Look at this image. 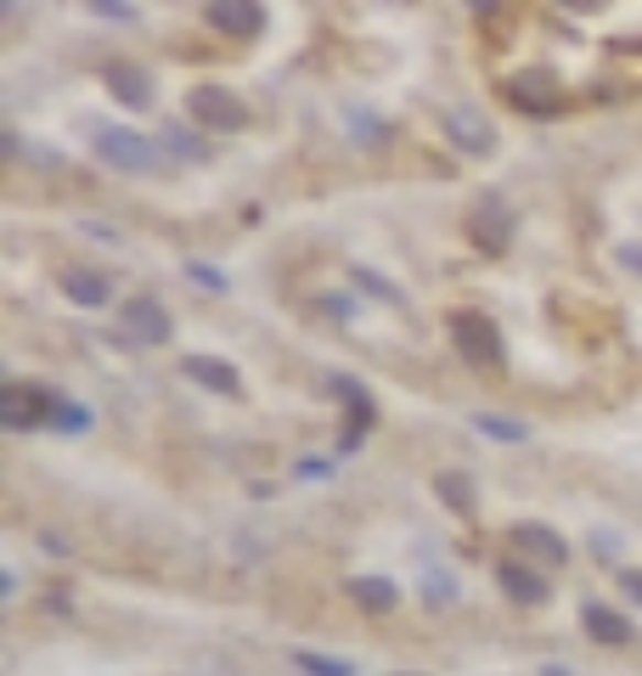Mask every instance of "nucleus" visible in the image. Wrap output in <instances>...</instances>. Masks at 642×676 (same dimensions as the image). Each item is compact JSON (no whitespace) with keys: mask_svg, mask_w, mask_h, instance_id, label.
Here are the masks:
<instances>
[{"mask_svg":"<svg viewBox=\"0 0 642 676\" xmlns=\"http://www.w3.org/2000/svg\"><path fill=\"white\" fill-rule=\"evenodd\" d=\"M446 332H451V345L468 367L490 372V367H502V327L490 321L485 310H451L446 316Z\"/></svg>","mask_w":642,"mask_h":676,"instance_id":"1","label":"nucleus"},{"mask_svg":"<svg viewBox=\"0 0 642 676\" xmlns=\"http://www.w3.org/2000/svg\"><path fill=\"white\" fill-rule=\"evenodd\" d=\"M513 237H519V215H513V204L508 198H479L474 209H468V243L479 249V254H508L513 249Z\"/></svg>","mask_w":642,"mask_h":676,"instance_id":"2","label":"nucleus"},{"mask_svg":"<svg viewBox=\"0 0 642 676\" xmlns=\"http://www.w3.org/2000/svg\"><path fill=\"white\" fill-rule=\"evenodd\" d=\"M508 102L530 119H558L564 113V85H558L553 68H524V74L508 79Z\"/></svg>","mask_w":642,"mask_h":676,"instance_id":"3","label":"nucleus"},{"mask_svg":"<svg viewBox=\"0 0 642 676\" xmlns=\"http://www.w3.org/2000/svg\"><path fill=\"white\" fill-rule=\"evenodd\" d=\"M57 406L63 401L52 390H40V383H7V390H0V423H7L12 434H29L40 423H52Z\"/></svg>","mask_w":642,"mask_h":676,"instance_id":"4","label":"nucleus"},{"mask_svg":"<svg viewBox=\"0 0 642 676\" xmlns=\"http://www.w3.org/2000/svg\"><path fill=\"white\" fill-rule=\"evenodd\" d=\"M186 113L204 124V130H242V124H249L242 96L226 90V85H192V90H186Z\"/></svg>","mask_w":642,"mask_h":676,"instance_id":"5","label":"nucleus"},{"mask_svg":"<svg viewBox=\"0 0 642 676\" xmlns=\"http://www.w3.org/2000/svg\"><path fill=\"white\" fill-rule=\"evenodd\" d=\"M96 159L113 164V170H153L159 164V148L146 135H135V130L108 124V130H96Z\"/></svg>","mask_w":642,"mask_h":676,"instance_id":"6","label":"nucleus"},{"mask_svg":"<svg viewBox=\"0 0 642 676\" xmlns=\"http://www.w3.org/2000/svg\"><path fill=\"white\" fill-rule=\"evenodd\" d=\"M446 141L468 159H490L497 153V124H490L479 108H451L446 113Z\"/></svg>","mask_w":642,"mask_h":676,"instance_id":"7","label":"nucleus"},{"mask_svg":"<svg viewBox=\"0 0 642 676\" xmlns=\"http://www.w3.org/2000/svg\"><path fill=\"white\" fill-rule=\"evenodd\" d=\"M124 332L135 338V345H170V338H175V321H170V310H164L153 294H135V299L124 305Z\"/></svg>","mask_w":642,"mask_h":676,"instance_id":"8","label":"nucleus"},{"mask_svg":"<svg viewBox=\"0 0 642 676\" xmlns=\"http://www.w3.org/2000/svg\"><path fill=\"white\" fill-rule=\"evenodd\" d=\"M508 542H513L524 558H535V564H553V569H558V564H569V542L558 536L553 524H513V530H508Z\"/></svg>","mask_w":642,"mask_h":676,"instance_id":"9","label":"nucleus"},{"mask_svg":"<svg viewBox=\"0 0 642 676\" xmlns=\"http://www.w3.org/2000/svg\"><path fill=\"white\" fill-rule=\"evenodd\" d=\"M204 23L220 29V34L249 40V34L265 29V7H254V0H215V7H204Z\"/></svg>","mask_w":642,"mask_h":676,"instance_id":"10","label":"nucleus"},{"mask_svg":"<svg viewBox=\"0 0 642 676\" xmlns=\"http://www.w3.org/2000/svg\"><path fill=\"white\" fill-rule=\"evenodd\" d=\"M102 85L113 90V102H124V108H153V74L135 68V63H108Z\"/></svg>","mask_w":642,"mask_h":676,"instance_id":"11","label":"nucleus"},{"mask_svg":"<svg viewBox=\"0 0 642 676\" xmlns=\"http://www.w3.org/2000/svg\"><path fill=\"white\" fill-rule=\"evenodd\" d=\"M580 632L603 648H620V643H631V620L609 603H580Z\"/></svg>","mask_w":642,"mask_h":676,"instance_id":"12","label":"nucleus"},{"mask_svg":"<svg viewBox=\"0 0 642 676\" xmlns=\"http://www.w3.org/2000/svg\"><path fill=\"white\" fill-rule=\"evenodd\" d=\"M333 390H338L344 412H350V434H344V446H361V434H372V423H378V406H372V395L361 390L356 378H333Z\"/></svg>","mask_w":642,"mask_h":676,"instance_id":"13","label":"nucleus"},{"mask_svg":"<svg viewBox=\"0 0 642 676\" xmlns=\"http://www.w3.org/2000/svg\"><path fill=\"white\" fill-rule=\"evenodd\" d=\"M181 372H186L192 383H204L209 395H242L237 367H231V361H220V356H186V361H181Z\"/></svg>","mask_w":642,"mask_h":676,"instance_id":"14","label":"nucleus"},{"mask_svg":"<svg viewBox=\"0 0 642 676\" xmlns=\"http://www.w3.org/2000/svg\"><path fill=\"white\" fill-rule=\"evenodd\" d=\"M497 587L513 598V603H547V581H541V575L530 569V564H519V558H502L497 564Z\"/></svg>","mask_w":642,"mask_h":676,"instance_id":"15","label":"nucleus"},{"mask_svg":"<svg viewBox=\"0 0 642 676\" xmlns=\"http://www.w3.org/2000/svg\"><path fill=\"white\" fill-rule=\"evenodd\" d=\"M57 287H63V294L74 299V305H108V294H113V287H108V276L102 271H85V265H68L63 276H57Z\"/></svg>","mask_w":642,"mask_h":676,"instance_id":"16","label":"nucleus"},{"mask_svg":"<svg viewBox=\"0 0 642 676\" xmlns=\"http://www.w3.org/2000/svg\"><path fill=\"white\" fill-rule=\"evenodd\" d=\"M350 598H356L367 614H394V603H401V587H394L389 575H356V581H350Z\"/></svg>","mask_w":642,"mask_h":676,"instance_id":"17","label":"nucleus"},{"mask_svg":"<svg viewBox=\"0 0 642 676\" xmlns=\"http://www.w3.org/2000/svg\"><path fill=\"white\" fill-rule=\"evenodd\" d=\"M434 497L446 502L457 519H474V513H479V491H474L468 473H439V479H434Z\"/></svg>","mask_w":642,"mask_h":676,"instance_id":"18","label":"nucleus"},{"mask_svg":"<svg viewBox=\"0 0 642 676\" xmlns=\"http://www.w3.org/2000/svg\"><path fill=\"white\" fill-rule=\"evenodd\" d=\"M474 428L490 434V440H508V446H524V440H530V428H524L519 417H497V412H479Z\"/></svg>","mask_w":642,"mask_h":676,"instance_id":"19","label":"nucleus"},{"mask_svg":"<svg viewBox=\"0 0 642 676\" xmlns=\"http://www.w3.org/2000/svg\"><path fill=\"white\" fill-rule=\"evenodd\" d=\"M159 148H164V153H175V159H209V141H204V135H192V130H181V124H170V130H164Z\"/></svg>","mask_w":642,"mask_h":676,"instance_id":"20","label":"nucleus"},{"mask_svg":"<svg viewBox=\"0 0 642 676\" xmlns=\"http://www.w3.org/2000/svg\"><path fill=\"white\" fill-rule=\"evenodd\" d=\"M293 659H300V670H305V676H356V665H350V659H333V654H311V648H300Z\"/></svg>","mask_w":642,"mask_h":676,"instance_id":"21","label":"nucleus"},{"mask_svg":"<svg viewBox=\"0 0 642 676\" xmlns=\"http://www.w3.org/2000/svg\"><path fill=\"white\" fill-rule=\"evenodd\" d=\"M350 276H356V287H367L372 299H383V305H406V294H401L394 282H383V276H372V271H361V265H356Z\"/></svg>","mask_w":642,"mask_h":676,"instance_id":"22","label":"nucleus"},{"mask_svg":"<svg viewBox=\"0 0 642 676\" xmlns=\"http://www.w3.org/2000/svg\"><path fill=\"white\" fill-rule=\"evenodd\" d=\"M52 423H57L63 434H79V428H90V412H85V406H74V401H63Z\"/></svg>","mask_w":642,"mask_h":676,"instance_id":"23","label":"nucleus"},{"mask_svg":"<svg viewBox=\"0 0 642 676\" xmlns=\"http://www.w3.org/2000/svg\"><path fill=\"white\" fill-rule=\"evenodd\" d=\"M90 18H108V23H135V7H119V0H90Z\"/></svg>","mask_w":642,"mask_h":676,"instance_id":"24","label":"nucleus"},{"mask_svg":"<svg viewBox=\"0 0 642 676\" xmlns=\"http://www.w3.org/2000/svg\"><path fill=\"white\" fill-rule=\"evenodd\" d=\"M350 130H356L361 141H383V124H378L372 113H350Z\"/></svg>","mask_w":642,"mask_h":676,"instance_id":"25","label":"nucleus"},{"mask_svg":"<svg viewBox=\"0 0 642 676\" xmlns=\"http://www.w3.org/2000/svg\"><path fill=\"white\" fill-rule=\"evenodd\" d=\"M620 592L642 609V569H620Z\"/></svg>","mask_w":642,"mask_h":676,"instance_id":"26","label":"nucleus"},{"mask_svg":"<svg viewBox=\"0 0 642 676\" xmlns=\"http://www.w3.org/2000/svg\"><path fill=\"white\" fill-rule=\"evenodd\" d=\"M192 276L204 282V287H215V294H226V276H220V271H209V265H192Z\"/></svg>","mask_w":642,"mask_h":676,"instance_id":"27","label":"nucleus"},{"mask_svg":"<svg viewBox=\"0 0 642 676\" xmlns=\"http://www.w3.org/2000/svg\"><path fill=\"white\" fill-rule=\"evenodd\" d=\"M620 265H631V271H642V249H631V243H625V249H620Z\"/></svg>","mask_w":642,"mask_h":676,"instance_id":"28","label":"nucleus"},{"mask_svg":"<svg viewBox=\"0 0 642 676\" xmlns=\"http://www.w3.org/2000/svg\"><path fill=\"white\" fill-rule=\"evenodd\" d=\"M394 676H417V670H394Z\"/></svg>","mask_w":642,"mask_h":676,"instance_id":"29","label":"nucleus"}]
</instances>
